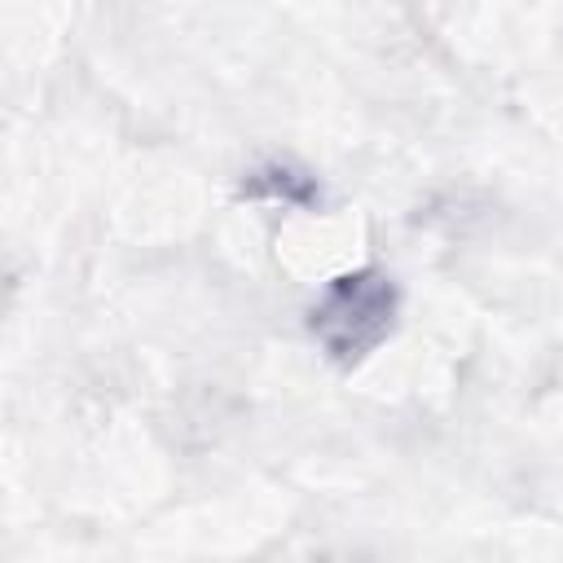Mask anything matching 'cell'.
Instances as JSON below:
<instances>
[{"mask_svg": "<svg viewBox=\"0 0 563 563\" xmlns=\"http://www.w3.org/2000/svg\"><path fill=\"white\" fill-rule=\"evenodd\" d=\"M396 312H400L396 282L383 268H352L339 273L317 295L308 312V330L339 365H356L391 334Z\"/></svg>", "mask_w": 563, "mask_h": 563, "instance_id": "1", "label": "cell"}, {"mask_svg": "<svg viewBox=\"0 0 563 563\" xmlns=\"http://www.w3.org/2000/svg\"><path fill=\"white\" fill-rule=\"evenodd\" d=\"M242 194L251 198H282L286 207H312L317 202V176H308L295 163H264L242 180Z\"/></svg>", "mask_w": 563, "mask_h": 563, "instance_id": "2", "label": "cell"}]
</instances>
